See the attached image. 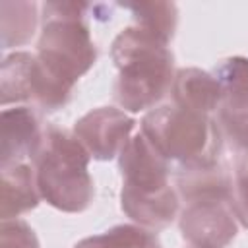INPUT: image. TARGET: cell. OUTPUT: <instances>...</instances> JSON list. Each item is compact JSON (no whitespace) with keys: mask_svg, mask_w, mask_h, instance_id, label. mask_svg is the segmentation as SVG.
Segmentation results:
<instances>
[{"mask_svg":"<svg viewBox=\"0 0 248 248\" xmlns=\"http://www.w3.org/2000/svg\"><path fill=\"white\" fill-rule=\"evenodd\" d=\"M39 95V62L37 54L12 52L4 58L0 70L2 107L19 101H37Z\"/></svg>","mask_w":248,"mask_h":248,"instance_id":"obj_13","label":"cell"},{"mask_svg":"<svg viewBox=\"0 0 248 248\" xmlns=\"http://www.w3.org/2000/svg\"><path fill=\"white\" fill-rule=\"evenodd\" d=\"M215 122L221 138L229 141L238 157L248 155V105H223Z\"/></svg>","mask_w":248,"mask_h":248,"instance_id":"obj_18","label":"cell"},{"mask_svg":"<svg viewBox=\"0 0 248 248\" xmlns=\"http://www.w3.org/2000/svg\"><path fill=\"white\" fill-rule=\"evenodd\" d=\"M231 207L236 219L248 229V155L238 157L231 192Z\"/></svg>","mask_w":248,"mask_h":248,"instance_id":"obj_20","label":"cell"},{"mask_svg":"<svg viewBox=\"0 0 248 248\" xmlns=\"http://www.w3.org/2000/svg\"><path fill=\"white\" fill-rule=\"evenodd\" d=\"M43 21L46 19H83L91 4L87 2H45L43 6Z\"/></svg>","mask_w":248,"mask_h":248,"instance_id":"obj_21","label":"cell"},{"mask_svg":"<svg viewBox=\"0 0 248 248\" xmlns=\"http://www.w3.org/2000/svg\"><path fill=\"white\" fill-rule=\"evenodd\" d=\"M211 74L221 89L223 105H248V58H223L215 64Z\"/></svg>","mask_w":248,"mask_h":248,"instance_id":"obj_16","label":"cell"},{"mask_svg":"<svg viewBox=\"0 0 248 248\" xmlns=\"http://www.w3.org/2000/svg\"><path fill=\"white\" fill-rule=\"evenodd\" d=\"M37 4L25 0L0 2V35L2 48L27 45L37 29Z\"/></svg>","mask_w":248,"mask_h":248,"instance_id":"obj_14","label":"cell"},{"mask_svg":"<svg viewBox=\"0 0 248 248\" xmlns=\"http://www.w3.org/2000/svg\"><path fill=\"white\" fill-rule=\"evenodd\" d=\"M110 58L118 70L114 101L124 112H149L170 91L172 52L143 29H122L110 45Z\"/></svg>","mask_w":248,"mask_h":248,"instance_id":"obj_1","label":"cell"},{"mask_svg":"<svg viewBox=\"0 0 248 248\" xmlns=\"http://www.w3.org/2000/svg\"><path fill=\"white\" fill-rule=\"evenodd\" d=\"M41 198L58 211L79 213L95 196L89 174L91 155L74 134L46 128L31 157Z\"/></svg>","mask_w":248,"mask_h":248,"instance_id":"obj_2","label":"cell"},{"mask_svg":"<svg viewBox=\"0 0 248 248\" xmlns=\"http://www.w3.org/2000/svg\"><path fill=\"white\" fill-rule=\"evenodd\" d=\"M74 248H159V240L140 225H116L79 240Z\"/></svg>","mask_w":248,"mask_h":248,"instance_id":"obj_17","label":"cell"},{"mask_svg":"<svg viewBox=\"0 0 248 248\" xmlns=\"http://www.w3.org/2000/svg\"><path fill=\"white\" fill-rule=\"evenodd\" d=\"M2 198L0 215L2 221L17 219L21 213L39 205L41 194L35 180V170L25 163L2 165Z\"/></svg>","mask_w":248,"mask_h":248,"instance_id":"obj_12","label":"cell"},{"mask_svg":"<svg viewBox=\"0 0 248 248\" xmlns=\"http://www.w3.org/2000/svg\"><path fill=\"white\" fill-rule=\"evenodd\" d=\"M141 132L169 161L182 167L215 165L221 151L217 122L174 103L151 108L141 118Z\"/></svg>","mask_w":248,"mask_h":248,"instance_id":"obj_3","label":"cell"},{"mask_svg":"<svg viewBox=\"0 0 248 248\" xmlns=\"http://www.w3.org/2000/svg\"><path fill=\"white\" fill-rule=\"evenodd\" d=\"M136 120L122 108L99 107L83 114L74 124V136L87 149L91 159L110 161L122 153L130 141Z\"/></svg>","mask_w":248,"mask_h":248,"instance_id":"obj_5","label":"cell"},{"mask_svg":"<svg viewBox=\"0 0 248 248\" xmlns=\"http://www.w3.org/2000/svg\"><path fill=\"white\" fill-rule=\"evenodd\" d=\"M176 190L186 203L211 200L231 202L232 180L219 163L207 167H182L176 174Z\"/></svg>","mask_w":248,"mask_h":248,"instance_id":"obj_11","label":"cell"},{"mask_svg":"<svg viewBox=\"0 0 248 248\" xmlns=\"http://www.w3.org/2000/svg\"><path fill=\"white\" fill-rule=\"evenodd\" d=\"M124 10H128L136 21V27L143 29L151 37L159 39L161 43L169 45L176 31L178 23V10L172 2H122Z\"/></svg>","mask_w":248,"mask_h":248,"instance_id":"obj_15","label":"cell"},{"mask_svg":"<svg viewBox=\"0 0 248 248\" xmlns=\"http://www.w3.org/2000/svg\"><path fill=\"white\" fill-rule=\"evenodd\" d=\"M0 248H41L35 231L23 219H8L0 225Z\"/></svg>","mask_w":248,"mask_h":248,"instance_id":"obj_19","label":"cell"},{"mask_svg":"<svg viewBox=\"0 0 248 248\" xmlns=\"http://www.w3.org/2000/svg\"><path fill=\"white\" fill-rule=\"evenodd\" d=\"M236 229L231 202L223 200L186 203L180 215L182 238L192 248H225L236 236Z\"/></svg>","mask_w":248,"mask_h":248,"instance_id":"obj_7","label":"cell"},{"mask_svg":"<svg viewBox=\"0 0 248 248\" xmlns=\"http://www.w3.org/2000/svg\"><path fill=\"white\" fill-rule=\"evenodd\" d=\"M122 190L136 194H155L169 184V159L140 130L130 138L118 155Z\"/></svg>","mask_w":248,"mask_h":248,"instance_id":"obj_6","label":"cell"},{"mask_svg":"<svg viewBox=\"0 0 248 248\" xmlns=\"http://www.w3.org/2000/svg\"><path fill=\"white\" fill-rule=\"evenodd\" d=\"M122 211L143 229H163L170 225L178 211V196L167 186L155 194H136L120 190Z\"/></svg>","mask_w":248,"mask_h":248,"instance_id":"obj_10","label":"cell"},{"mask_svg":"<svg viewBox=\"0 0 248 248\" xmlns=\"http://www.w3.org/2000/svg\"><path fill=\"white\" fill-rule=\"evenodd\" d=\"M39 118L29 107L4 108L0 114V161L2 165L21 163L23 157H33L43 138Z\"/></svg>","mask_w":248,"mask_h":248,"instance_id":"obj_8","label":"cell"},{"mask_svg":"<svg viewBox=\"0 0 248 248\" xmlns=\"http://www.w3.org/2000/svg\"><path fill=\"white\" fill-rule=\"evenodd\" d=\"M37 56L76 83L95 64L97 48L83 19H46L39 35Z\"/></svg>","mask_w":248,"mask_h":248,"instance_id":"obj_4","label":"cell"},{"mask_svg":"<svg viewBox=\"0 0 248 248\" xmlns=\"http://www.w3.org/2000/svg\"><path fill=\"white\" fill-rule=\"evenodd\" d=\"M170 95L174 105L205 116L219 110L223 105V95L213 74L200 68L176 70L170 85Z\"/></svg>","mask_w":248,"mask_h":248,"instance_id":"obj_9","label":"cell"}]
</instances>
